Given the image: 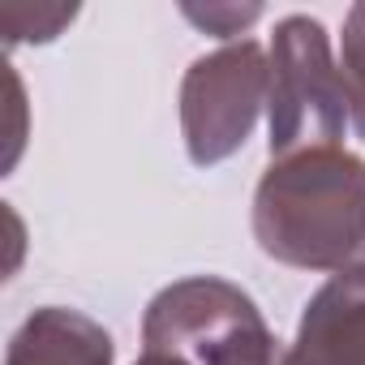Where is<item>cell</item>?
Returning <instances> with one entry per match:
<instances>
[{"label":"cell","instance_id":"obj_7","mask_svg":"<svg viewBox=\"0 0 365 365\" xmlns=\"http://www.w3.org/2000/svg\"><path fill=\"white\" fill-rule=\"evenodd\" d=\"M339 73L348 86V112L352 129L365 142V0L348 9L344 18V39H339Z\"/></svg>","mask_w":365,"mask_h":365},{"label":"cell","instance_id":"obj_10","mask_svg":"<svg viewBox=\"0 0 365 365\" xmlns=\"http://www.w3.org/2000/svg\"><path fill=\"white\" fill-rule=\"evenodd\" d=\"M133 365H190V361H180V356L168 352V348H142V356H138Z\"/></svg>","mask_w":365,"mask_h":365},{"label":"cell","instance_id":"obj_9","mask_svg":"<svg viewBox=\"0 0 365 365\" xmlns=\"http://www.w3.org/2000/svg\"><path fill=\"white\" fill-rule=\"evenodd\" d=\"M194 26H202L207 35H220V39H228V35H241L245 26H254L258 18H262V5H207V9H198V5H185L180 9Z\"/></svg>","mask_w":365,"mask_h":365},{"label":"cell","instance_id":"obj_3","mask_svg":"<svg viewBox=\"0 0 365 365\" xmlns=\"http://www.w3.org/2000/svg\"><path fill=\"white\" fill-rule=\"evenodd\" d=\"M142 344L168 348L190 365H279L254 297L220 275L168 284L146 305Z\"/></svg>","mask_w":365,"mask_h":365},{"label":"cell","instance_id":"obj_2","mask_svg":"<svg viewBox=\"0 0 365 365\" xmlns=\"http://www.w3.org/2000/svg\"><path fill=\"white\" fill-rule=\"evenodd\" d=\"M267 61H271V91H267L271 159L339 146V138L352 125V112L322 22L305 14L284 18L275 26Z\"/></svg>","mask_w":365,"mask_h":365},{"label":"cell","instance_id":"obj_4","mask_svg":"<svg viewBox=\"0 0 365 365\" xmlns=\"http://www.w3.org/2000/svg\"><path fill=\"white\" fill-rule=\"evenodd\" d=\"M267 91L271 61L254 39L198 56L180 82V138H185L190 159L198 168L232 159L250 142L267 108Z\"/></svg>","mask_w":365,"mask_h":365},{"label":"cell","instance_id":"obj_1","mask_svg":"<svg viewBox=\"0 0 365 365\" xmlns=\"http://www.w3.org/2000/svg\"><path fill=\"white\" fill-rule=\"evenodd\" d=\"M254 241L297 271H348L365 258V159L331 146L271 159L254 190Z\"/></svg>","mask_w":365,"mask_h":365},{"label":"cell","instance_id":"obj_5","mask_svg":"<svg viewBox=\"0 0 365 365\" xmlns=\"http://www.w3.org/2000/svg\"><path fill=\"white\" fill-rule=\"evenodd\" d=\"M279 365H365V262L335 271L309 297Z\"/></svg>","mask_w":365,"mask_h":365},{"label":"cell","instance_id":"obj_8","mask_svg":"<svg viewBox=\"0 0 365 365\" xmlns=\"http://www.w3.org/2000/svg\"><path fill=\"white\" fill-rule=\"evenodd\" d=\"M78 9L69 5H5L0 9V26H5V39L9 43H22V39H35V43H48L61 35L65 22H73Z\"/></svg>","mask_w":365,"mask_h":365},{"label":"cell","instance_id":"obj_6","mask_svg":"<svg viewBox=\"0 0 365 365\" xmlns=\"http://www.w3.org/2000/svg\"><path fill=\"white\" fill-rule=\"evenodd\" d=\"M112 335L82 309L43 305L9 339L5 365H112Z\"/></svg>","mask_w":365,"mask_h":365}]
</instances>
